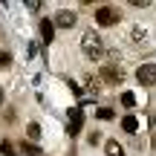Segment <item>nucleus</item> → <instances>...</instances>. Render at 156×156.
Wrapping results in <instances>:
<instances>
[{"mask_svg": "<svg viewBox=\"0 0 156 156\" xmlns=\"http://www.w3.org/2000/svg\"><path fill=\"white\" fill-rule=\"evenodd\" d=\"M122 20V15H119V9H113V6H98L95 9V23L98 26H113V23Z\"/></svg>", "mask_w": 156, "mask_h": 156, "instance_id": "nucleus-2", "label": "nucleus"}, {"mask_svg": "<svg viewBox=\"0 0 156 156\" xmlns=\"http://www.w3.org/2000/svg\"><path fill=\"white\" fill-rule=\"evenodd\" d=\"M55 26H61V29H73L75 26V12H58L55 15Z\"/></svg>", "mask_w": 156, "mask_h": 156, "instance_id": "nucleus-6", "label": "nucleus"}, {"mask_svg": "<svg viewBox=\"0 0 156 156\" xmlns=\"http://www.w3.org/2000/svg\"><path fill=\"white\" fill-rule=\"evenodd\" d=\"M101 78H104L107 84H122V78H124V73L116 67V64H107V67H101Z\"/></svg>", "mask_w": 156, "mask_h": 156, "instance_id": "nucleus-4", "label": "nucleus"}, {"mask_svg": "<svg viewBox=\"0 0 156 156\" xmlns=\"http://www.w3.org/2000/svg\"><path fill=\"white\" fill-rule=\"evenodd\" d=\"M0 151H3L6 156H17V153H15V147H12L9 142H0Z\"/></svg>", "mask_w": 156, "mask_h": 156, "instance_id": "nucleus-13", "label": "nucleus"}, {"mask_svg": "<svg viewBox=\"0 0 156 156\" xmlns=\"http://www.w3.org/2000/svg\"><path fill=\"white\" fill-rule=\"evenodd\" d=\"M81 49L87 58H93V61H98L101 55H104V41H101L98 32H93V29H87V32L81 35Z\"/></svg>", "mask_w": 156, "mask_h": 156, "instance_id": "nucleus-1", "label": "nucleus"}, {"mask_svg": "<svg viewBox=\"0 0 156 156\" xmlns=\"http://www.w3.org/2000/svg\"><path fill=\"white\" fill-rule=\"evenodd\" d=\"M52 35H55V20H46V17H44V20H41V38L49 44Z\"/></svg>", "mask_w": 156, "mask_h": 156, "instance_id": "nucleus-7", "label": "nucleus"}, {"mask_svg": "<svg viewBox=\"0 0 156 156\" xmlns=\"http://www.w3.org/2000/svg\"><path fill=\"white\" fill-rule=\"evenodd\" d=\"M122 130H124V133H136V130H139L136 116H124V119H122Z\"/></svg>", "mask_w": 156, "mask_h": 156, "instance_id": "nucleus-8", "label": "nucleus"}, {"mask_svg": "<svg viewBox=\"0 0 156 156\" xmlns=\"http://www.w3.org/2000/svg\"><path fill=\"white\" fill-rule=\"evenodd\" d=\"M104 151H107V156H124V151H122V145H119V142H107Z\"/></svg>", "mask_w": 156, "mask_h": 156, "instance_id": "nucleus-9", "label": "nucleus"}, {"mask_svg": "<svg viewBox=\"0 0 156 156\" xmlns=\"http://www.w3.org/2000/svg\"><path fill=\"white\" fill-rule=\"evenodd\" d=\"M26 133H29V139H41V127H38V124H29V127H26Z\"/></svg>", "mask_w": 156, "mask_h": 156, "instance_id": "nucleus-10", "label": "nucleus"}, {"mask_svg": "<svg viewBox=\"0 0 156 156\" xmlns=\"http://www.w3.org/2000/svg\"><path fill=\"white\" fill-rule=\"evenodd\" d=\"M9 61H12V58L6 55V52H0V67H6V64H9Z\"/></svg>", "mask_w": 156, "mask_h": 156, "instance_id": "nucleus-15", "label": "nucleus"}, {"mask_svg": "<svg viewBox=\"0 0 156 156\" xmlns=\"http://www.w3.org/2000/svg\"><path fill=\"white\" fill-rule=\"evenodd\" d=\"M81 127H84V113L78 110V107H73V110H69V136H78Z\"/></svg>", "mask_w": 156, "mask_h": 156, "instance_id": "nucleus-5", "label": "nucleus"}, {"mask_svg": "<svg viewBox=\"0 0 156 156\" xmlns=\"http://www.w3.org/2000/svg\"><path fill=\"white\" fill-rule=\"evenodd\" d=\"M136 81H139L142 87H153L156 84V64H142V67L136 69Z\"/></svg>", "mask_w": 156, "mask_h": 156, "instance_id": "nucleus-3", "label": "nucleus"}, {"mask_svg": "<svg viewBox=\"0 0 156 156\" xmlns=\"http://www.w3.org/2000/svg\"><path fill=\"white\" fill-rule=\"evenodd\" d=\"M98 119H104V122H107V119H113V110H110V107H101V110H98Z\"/></svg>", "mask_w": 156, "mask_h": 156, "instance_id": "nucleus-14", "label": "nucleus"}, {"mask_svg": "<svg viewBox=\"0 0 156 156\" xmlns=\"http://www.w3.org/2000/svg\"><path fill=\"white\" fill-rule=\"evenodd\" d=\"M23 153H29V156H41V151L35 145H29V142H23Z\"/></svg>", "mask_w": 156, "mask_h": 156, "instance_id": "nucleus-12", "label": "nucleus"}, {"mask_svg": "<svg viewBox=\"0 0 156 156\" xmlns=\"http://www.w3.org/2000/svg\"><path fill=\"white\" fill-rule=\"evenodd\" d=\"M0 104H3V90H0Z\"/></svg>", "mask_w": 156, "mask_h": 156, "instance_id": "nucleus-16", "label": "nucleus"}, {"mask_svg": "<svg viewBox=\"0 0 156 156\" xmlns=\"http://www.w3.org/2000/svg\"><path fill=\"white\" fill-rule=\"evenodd\" d=\"M122 104H124V107H133V104H136V95H133V93H122Z\"/></svg>", "mask_w": 156, "mask_h": 156, "instance_id": "nucleus-11", "label": "nucleus"}]
</instances>
